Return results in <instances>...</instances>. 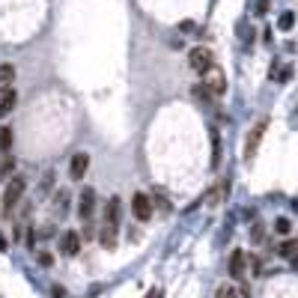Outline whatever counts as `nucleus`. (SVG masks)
<instances>
[{"label":"nucleus","instance_id":"nucleus-1","mask_svg":"<svg viewBox=\"0 0 298 298\" xmlns=\"http://www.w3.org/2000/svg\"><path fill=\"white\" fill-rule=\"evenodd\" d=\"M24 191H27V182H24L21 176H15V179L6 182V188H3V215H6V218L12 215V209L18 206V200L24 197Z\"/></svg>","mask_w":298,"mask_h":298},{"label":"nucleus","instance_id":"nucleus-2","mask_svg":"<svg viewBox=\"0 0 298 298\" xmlns=\"http://www.w3.org/2000/svg\"><path fill=\"white\" fill-rule=\"evenodd\" d=\"M188 66L194 69V72H209L212 66H215V54H212V48H206V45H197V48H191L188 51Z\"/></svg>","mask_w":298,"mask_h":298},{"label":"nucleus","instance_id":"nucleus-3","mask_svg":"<svg viewBox=\"0 0 298 298\" xmlns=\"http://www.w3.org/2000/svg\"><path fill=\"white\" fill-rule=\"evenodd\" d=\"M203 87L212 93V96H224L227 93V75L221 66H212L209 72H203Z\"/></svg>","mask_w":298,"mask_h":298},{"label":"nucleus","instance_id":"nucleus-4","mask_svg":"<svg viewBox=\"0 0 298 298\" xmlns=\"http://www.w3.org/2000/svg\"><path fill=\"white\" fill-rule=\"evenodd\" d=\"M266 128H269V119H260V122L248 131V140H245V161H254V158H257V149H260V143H263Z\"/></svg>","mask_w":298,"mask_h":298},{"label":"nucleus","instance_id":"nucleus-5","mask_svg":"<svg viewBox=\"0 0 298 298\" xmlns=\"http://www.w3.org/2000/svg\"><path fill=\"white\" fill-rule=\"evenodd\" d=\"M152 212H155L152 197H149V194H143V191H134V197H131V215H134L137 221H149V218H152Z\"/></svg>","mask_w":298,"mask_h":298},{"label":"nucleus","instance_id":"nucleus-6","mask_svg":"<svg viewBox=\"0 0 298 298\" xmlns=\"http://www.w3.org/2000/svg\"><path fill=\"white\" fill-rule=\"evenodd\" d=\"M87 170H90V155H87V152L72 155V161H69V176H72V182H81V179L87 176Z\"/></svg>","mask_w":298,"mask_h":298},{"label":"nucleus","instance_id":"nucleus-7","mask_svg":"<svg viewBox=\"0 0 298 298\" xmlns=\"http://www.w3.org/2000/svg\"><path fill=\"white\" fill-rule=\"evenodd\" d=\"M93 215H96V191L87 188V191H81V200H78V218L90 221Z\"/></svg>","mask_w":298,"mask_h":298},{"label":"nucleus","instance_id":"nucleus-8","mask_svg":"<svg viewBox=\"0 0 298 298\" xmlns=\"http://www.w3.org/2000/svg\"><path fill=\"white\" fill-rule=\"evenodd\" d=\"M245 269H248V254L245 251H233L230 254V263H227V272L233 281H242L245 278Z\"/></svg>","mask_w":298,"mask_h":298},{"label":"nucleus","instance_id":"nucleus-9","mask_svg":"<svg viewBox=\"0 0 298 298\" xmlns=\"http://www.w3.org/2000/svg\"><path fill=\"white\" fill-rule=\"evenodd\" d=\"M81 233L78 230H66L63 233V239H60V251L66 254V257H78V251H81Z\"/></svg>","mask_w":298,"mask_h":298},{"label":"nucleus","instance_id":"nucleus-10","mask_svg":"<svg viewBox=\"0 0 298 298\" xmlns=\"http://www.w3.org/2000/svg\"><path fill=\"white\" fill-rule=\"evenodd\" d=\"M227 191H230V182H227V179H221V182H215V185L209 188V194H206V203H209V209H218V206L224 203V197H227Z\"/></svg>","mask_w":298,"mask_h":298},{"label":"nucleus","instance_id":"nucleus-11","mask_svg":"<svg viewBox=\"0 0 298 298\" xmlns=\"http://www.w3.org/2000/svg\"><path fill=\"white\" fill-rule=\"evenodd\" d=\"M15 104H18V93H15V90H3V93H0V119L9 116V113L15 110Z\"/></svg>","mask_w":298,"mask_h":298},{"label":"nucleus","instance_id":"nucleus-12","mask_svg":"<svg viewBox=\"0 0 298 298\" xmlns=\"http://www.w3.org/2000/svg\"><path fill=\"white\" fill-rule=\"evenodd\" d=\"M119 209H122V203H119V197L113 194V197L104 203V224H113V227H116V221H119Z\"/></svg>","mask_w":298,"mask_h":298},{"label":"nucleus","instance_id":"nucleus-13","mask_svg":"<svg viewBox=\"0 0 298 298\" xmlns=\"http://www.w3.org/2000/svg\"><path fill=\"white\" fill-rule=\"evenodd\" d=\"M99 242H101L104 251H113V248H116V227H113V224H104V227L99 230Z\"/></svg>","mask_w":298,"mask_h":298},{"label":"nucleus","instance_id":"nucleus-14","mask_svg":"<svg viewBox=\"0 0 298 298\" xmlns=\"http://www.w3.org/2000/svg\"><path fill=\"white\" fill-rule=\"evenodd\" d=\"M12 81H15V66L12 63H0V93L12 90Z\"/></svg>","mask_w":298,"mask_h":298},{"label":"nucleus","instance_id":"nucleus-15","mask_svg":"<svg viewBox=\"0 0 298 298\" xmlns=\"http://www.w3.org/2000/svg\"><path fill=\"white\" fill-rule=\"evenodd\" d=\"M284 260H290V263H296L298 260V239H287L284 245H281V251H278Z\"/></svg>","mask_w":298,"mask_h":298},{"label":"nucleus","instance_id":"nucleus-16","mask_svg":"<svg viewBox=\"0 0 298 298\" xmlns=\"http://www.w3.org/2000/svg\"><path fill=\"white\" fill-rule=\"evenodd\" d=\"M152 206H158V209H161V215H170V209H173V206H170V200H167L161 191H155V197H152Z\"/></svg>","mask_w":298,"mask_h":298},{"label":"nucleus","instance_id":"nucleus-17","mask_svg":"<svg viewBox=\"0 0 298 298\" xmlns=\"http://www.w3.org/2000/svg\"><path fill=\"white\" fill-rule=\"evenodd\" d=\"M9 149H12V128L3 125L0 128V152H9Z\"/></svg>","mask_w":298,"mask_h":298},{"label":"nucleus","instance_id":"nucleus-18","mask_svg":"<svg viewBox=\"0 0 298 298\" xmlns=\"http://www.w3.org/2000/svg\"><path fill=\"white\" fill-rule=\"evenodd\" d=\"M215 298H239V290H236L233 284H224V287L215 290Z\"/></svg>","mask_w":298,"mask_h":298},{"label":"nucleus","instance_id":"nucleus-19","mask_svg":"<svg viewBox=\"0 0 298 298\" xmlns=\"http://www.w3.org/2000/svg\"><path fill=\"white\" fill-rule=\"evenodd\" d=\"M12 170H15V158L3 155V158H0V179H6V176H9Z\"/></svg>","mask_w":298,"mask_h":298},{"label":"nucleus","instance_id":"nucleus-20","mask_svg":"<svg viewBox=\"0 0 298 298\" xmlns=\"http://www.w3.org/2000/svg\"><path fill=\"white\" fill-rule=\"evenodd\" d=\"M278 27H281V30H293V27H296V15H293V12H284L281 21H278Z\"/></svg>","mask_w":298,"mask_h":298},{"label":"nucleus","instance_id":"nucleus-21","mask_svg":"<svg viewBox=\"0 0 298 298\" xmlns=\"http://www.w3.org/2000/svg\"><path fill=\"white\" fill-rule=\"evenodd\" d=\"M290 230H293V224H290L287 218H278V221H275V233H278V236H290Z\"/></svg>","mask_w":298,"mask_h":298},{"label":"nucleus","instance_id":"nucleus-22","mask_svg":"<svg viewBox=\"0 0 298 298\" xmlns=\"http://www.w3.org/2000/svg\"><path fill=\"white\" fill-rule=\"evenodd\" d=\"M194 99H200V101H212L215 96H212V93H209L203 84H197V87H194Z\"/></svg>","mask_w":298,"mask_h":298},{"label":"nucleus","instance_id":"nucleus-23","mask_svg":"<svg viewBox=\"0 0 298 298\" xmlns=\"http://www.w3.org/2000/svg\"><path fill=\"white\" fill-rule=\"evenodd\" d=\"M39 266H45V269H51V266H54V257L42 251V254H39Z\"/></svg>","mask_w":298,"mask_h":298},{"label":"nucleus","instance_id":"nucleus-24","mask_svg":"<svg viewBox=\"0 0 298 298\" xmlns=\"http://www.w3.org/2000/svg\"><path fill=\"white\" fill-rule=\"evenodd\" d=\"M143 298H164V290H161V287H152V290H149Z\"/></svg>","mask_w":298,"mask_h":298},{"label":"nucleus","instance_id":"nucleus-25","mask_svg":"<svg viewBox=\"0 0 298 298\" xmlns=\"http://www.w3.org/2000/svg\"><path fill=\"white\" fill-rule=\"evenodd\" d=\"M251 239H254V242H263V227H260V224L251 230Z\"/></svg>","mask_w":298,"mask_h":298},{"label":"nucleus","instance_id":"nucleus-26","mask_svg":"<svg viewBox=\"0 0 298 298\" xmlns=\"http://www.w3.org/2000/svg\"><path fill=\"white\" fill-rule=\"evenodd\" d=\"M257 12L266 15V12H269V0H257Z\"/></svg>","mask_w":298,"mask_h":298},{"label":"nucleus","instance_id":"nucleus-27","mask_svg":"<svg viewBox=\"0 0 298 298\" xmlns=\"http://www.w3.org/2000/svg\"><path fill=\"white\" fill-rule=\"evenodd\" d=\"M27 245H30V248L36 245V233H33V230H27Z\"/></svg>","mask_w":298,"mask_h":298},{"label":"nucleus","instance_id":"nucleus-28","mask_svg":"<svg viewBox=\"0 0 298 298\" xmlns=\"http://www.w3.org/2000/svg\"><path fill=\"white\" fill-rule=\"evenodd\" d=\"M0 251H6V239L3 236H0Z\"/></svg>","mask_w":298,"mask_h":298},{"label":"nucleus","instance_id":"nucleus-29","mask_svg":"<svg viewBox=\"0 0 298 298\" xmlns=\"http://www.w3.org/2000/svg\"><path fill=\"white\" fill-rule=\"evenodd\" d=\"M293 209L298 212V197H293Z\"/></svg>","mask_w":298,"mask_h":298},{"label":"nucleus","instance_id":"nucleus-30","mask_svg":"<svg viewBox=\"0 0 298 298\" xmlns=\"http://www.w3.org/2000/svg\"><path fill=\"white\" fill-rule=\"evenodd\" d=\"M293 266H296V269H298V260H296V263H293Z\"/></svg>","mask_w":298,"mask_h":298}]
</instances>
